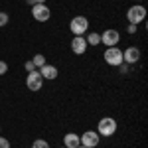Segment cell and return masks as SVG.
<instances>
[{
	"label": "cell",
	"instance_id": "4",
	"mask_svg": "<svg viewBox=\"0 0 148 148\" xmlns=\"http://www.w3.org/2000/svg\"><path fill=\"white\" fill-rule=\"evenodd\" d=\"M69 30H71L73 36H85L89 32V20L85 16H75L69 22Z\"/></svg>",
	"mask_w": 148,
	"mask_h": 148
},
{
	"label": "cell",
	"instance_id": "24",
	"mask_svg": "<svg viewBox=\"0 0 148 148\" xmlns=\"http://www.w3.org/2000/svg\"><path fill=\"white\" fill-rule=\"evenodd\" d=\"M63 148H65V146H63Z\"/></svg>",
	"mask_w": 148,
	"mask_h": 148
},
{
	"label": "cell",
	"instance_id": "19",
	"mask_svg": "<svg viewBox=\"0 0 148 148\" xmlns=\"http://www.w3.org/2000/svg\"><path fill=\"white\" fill-rule=\"evenodd\" d=\"M26 4H30V6H36V4H46V0H26Z\"/></svg>",
	"mask_w": 148,
	"mask_h": 148
},
{
	"label": "cell",
	"instance_id": "6",
	"mask_svg": "<svg viewBox=\"0 0 148 148\" xmlns=\"http://www.w3.org/2000/svg\"><path fill=\"white\" fill-rule=\"evenodd\" d=\"M26 87H28L30 91H40V89L44 87V79H42V75H40L38 69H36V71H30V73L26 75Z\"/></svg>",
	"mask_w": 148,
	"mask_h": 148
},
{
	"label": "cell",
	"instance_id": "7",
	"mask_svg": "<svg viewBox=\"0 0 148 148\" xmlns=\"http://www.w3.org/2000/svg\"><path fill=\"white\" fill-rule=\"evenodd\" d=\"M79 140H81V146H85V148H95V146H99L101 136L97 134V130H87V132L79 134Z\"/></svg>",
	"mask_w": 148,
	"mask_h": 148
},
{
	"label": "cell",
	"instance_id": "5",
	"mask_svg": "<svg viewBox=\"0 0 148 148\" xmlns=\"http://www.w3.org/2000/svg\"><path fill=\"white\" fill-rule=\"evenodd\" d=\"M32 16L36 22H47L51 18V10L47 4H36V6H32Z\"/></svg>",
	"mask_w": 148,
	"mask_h": 148
},
{
	"label": "cell",
	"instance_id": "17",
	"mask_svg": "<svg viewBox=\"0 0 148 148\" xmlns=\"http://www.w3.org/2000/svg\"><path fill=\"white\" fill-rule=\"evenodd\" d=\"M24 69H26L28 73H30V71H36V65H34V63H32V59H28V61L24 63Z\"/></svg>",
	"mask_w": 148,
	"mask_h": 148
},
{
	"label": "cell",
	"instance_id": "13",
	"mask_svg": "<svg viewBox=\"0 0 148 148\" xmlns=\"http://www.w3.org/2000/svg\"><path fill=\"white\" fill-rule=\"evenodd\" d=\"M87 40V46H99L101 44V34H97V32H91V34L85 38Z\"/></svg>",
	"mask_w": 148,
	"mask_h": 148
},
{
	"label": "cell",
	"instance_id": "16",
	"mask_svg": "<svg viewBox=\"0 0 148 148\" xmlns=\"http://www.w3.org/2000/svg\"><path fill=\"white\" fill-rule=\"evenodd\" d=\"M8 20H10V18H8V14H6V12H0V28H2V26H6Z\"/></svg>",
	"mask_w": 148,
	"mask_h": 148
},
{
	"label": "cell",
	"instance_id": "22",
	"mask_svg": "<svg viewBox=\"0 0 148 148\" xmlns=\"http://www.w3.org/2000/svg\"><path fill=\"white\" fill-rule=\"evenodd\" d=\"M140 2H142V0H136V4H140Z\"/></svg>",
	"mask_w": 148,
	"mask_h": 148
},
{
	"label": "cell",
	"instance_id": "1",
	"mask_svg": "<svg viewBox=\"0 0 148 148\" xmlns=\"http://www.w3.org/2000/svg\"><path fill=\"white\" fill-rule=\"evenodd\" d=\"M116 128H119V125H116V121L113 116H103L97 123V134L99 136H113L116 132Z\"/></svg>",
	"mask_w": 148,
	"mask_h": 148
},
{
	"label": "cell",
	"instance_id": "2",
	"mask_svg": "<svg viewBox=\"0 0 148 148\" xmlns=\"http://www.w3.org/2000/svg\"><path fill=\"white\" fill-rule=\"evenodd\" d=\"M103 59H105V63L107 65H111V67H119L121 63H125L123 61V51H121V47H107L105 49V53H103Z\"/></svg>",
	"mask_w": 148,
	"mask_h": 148
},
{
	"label": "cell",
	"instance_id": "18",
	"mask_svg": "<svg viewBox=\"0 0 148 148\" xmlns=\"http://www.w3.org/2000/svg\"><path fill=\"white\" fill-rule=\"evenodd\" d=\"M0 148H10V140L4 136H0Z\"/></svg>",
	"mask_w": 148,
	"mask_h": 148
},
{
	"label": "cell",
	"instance_id": "8",
	"mask_svg": "<svg viewBox=\"0 0 148 148\" xmlns=\"http://www.w3.org/2000/svg\"><path fill=\"white\" fill-rule=\"evenodd\" d=\"M119 42H121V34H119L116 30H113V28H111V30H105L101 34V44H105L107 47L116 46Z\"/></svg>",
	"mask_w": 148,
	"mask_h": 148
},
{
	"label": "cell",
	"instance_id": "10",
	"mask_svg": "<svg viewBox=\"0 0 148 148\" xmlns=\"http://www.w3.org/2000/svg\"><path fill=\"white\" fill-rule=\"evenodd\" d=\"M87 40H85V36H73V40H71V51L75 53V56H83L85 51H87Z\"/></svg>",
	"mask_w": 148,
	"mask_h": 148
},
{
	"label": "cell",
	"instance_id": "20",
	"mask_svg": "<svg viewBox=\"0 0 148 148\" xmlns=\"http://www.w3.org/2000/svg\"><path fill=\"white\" fill-rule=\"evenodd\" d=\"M8 71V65H6V61H0V75H4Z\"/></svg>",
	"mask_w": 148,
	"mask_h": 148
},
{
	"label": "cell",
	"instance_id": "14",
	"mask_svg": "<svg viewBox=\"0 0 148 148\" xmlns=\"http://www.w3.org/2000/svg\"><path fill=\"white\" fill-rule=\"evenodd\" d=\"M32 63L36 65V69L44 67V65H46V56H44V53H36V56L32 57Z\"/></svg>",
	"mask_w": 148,
	"mask_h": 148
},
{
	"label": "cell",
	"instance_id": "12",
	"mask_svg": "<svg viewBox=\"0 0 148 148\" xmlns=\"http://www.w3.org/2000/svg\"><path fill=\"white\" fill-rule=\"evenodd\" d=\"M79 144H81L79 134H75V132H67V134L63 136V146L65 148H77Z\"/></svg>",
	"mask_w": 148,
	"mask_h": 148
},
{
	"label": "cell",
	"instance_id": "21",
	"mask_svg": "<svg viewBox=\"0 0 148 148\" xmlns=\"http://www.w3.org/2000/svg\"><path fill=\"white\" fill-rule=\"evenodd\" d=\"M126 32H128V34H136V26H132V24H128V28H126Z\"/></svg>",
	"mask_w": 148,
	"mask_h": 148
},
{
	"label": "cell",
	"instance_id": "23",
	"mask_svg": "<svg viewBox=\"0 0 148 148\" xmlns=\"http://www.w3.org/2000/svg\"><path fill=\"white\" fill-rule=\"evenodd\" d=\"M77 148H85V146H81V144H79V146H77Z\"/></svg>",
	"mask_w": 148,
	"mask_h": 148
},
{
	"label": "cell",
	"instance_id": "11",
	"mask_svg": "<svg viewBox=\"0 0 148 148\" xmlns=\"http://www.w3.org/2000/svg\"><path fill=\"white\" fill-rule=\"evenodd\" d=\"M38 71H40V75H42L44 81H53L57 77V67L56 65H49V63H46L44 67H40Z\"/></svg>",
	"mask_w": 148,
	"mask_h": 148
},
{
	"label": "cell",
	"instance_id": "15",
	"mask_svg": "<svg viewBox=\"0 0 148 148\" xmlns=\"http://www.w3.org/2000/svg\"><path fill=\"white\" fill-rule=\"evenodd\" d=\"M32 148H49V144H47V140H44V138H36Z\"/></svg>",
	"mask_w": 148,
	"mask_h": 148
},
{
	"label": "cell",
	"instance_id": "9",
	"mask_svg": "<svg viewBox=\"0 0 148 148\" xmlns=\"http://www.w3.org/2000/svg\"><path fill=\"white\" fill-rule=\"evenodd\" d=\"M123 61H125L126 65H134V63H138L140 61V49L134 46L126 47L125 51H123Z\"/></svg>",
	"mask_w": 148,
	"mask_h": 148
},
{
	"label": "cell",
	"instance_id": "3",
	"mask_svg": "<svg viewBox=\"0 0 148 148\" xmlns=\"http://www.w3.org/2000/svg\"><path fill=\"white\" fill-rule=\"evenodd\" d=\"M144 18H146V8L142 4H134V6H130L128 12H126V20H128V24H132V26H138L140 22H144Z\"/></svg>",
	"mask_w": 148,
	"mask_h": 148
}]
</instances>
